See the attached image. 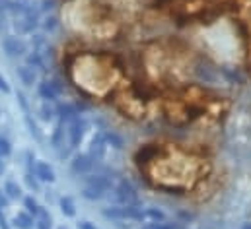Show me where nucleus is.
Segmentation results:
<instances>
[{
    "instance_id": "obj_1",
    "label": "nucleus",
    "mask_w": 251,
    "mask_h": 229,
    "mask_svg": "<svg viewBox=\"0 0 251 229\" xmlns=\"http://www.w3.org/2000/svg\"><path fill=\"white\" fill-rule=\"evenodd\" d=\"M113 188V183H111V177H103V175H96V177H90L88 179V184L84 188V196L90 198V200H100L103 198L109 190Z\"/></svg>"
},
{
    "instance_id": "obj_2",
    "label": "nucleus",
    "mask_w": 251,
    "mask_h": 229,
    "mask_svg": "<svg viewBox=\"0 0 251 229\" xmlns=\"http://www.w3.org/2000/svg\"><path fill=\"white\" fill-rule=\"evenodd\" d=\"M109 198L117 202L119 206H132L136 200V194H134V188L126 181H117L113 188L109 190Z\"/></svg>"
},
{
    "instance_id": "obj_3",
    "label": "nucleus",
    "mask_w": 251,
    "mask_h": 229,
    "mask_svg": "<svg viewBox=\"0 0 251 229\" xmlns=\"http://www.w3.org/2000/svg\"><path fill=\"white\" fill-rule=\"evenodd\" d=\"M86 120H82L80 116H76V118H72V122H70V130H68V134H70V144L72 146H78L80 142H82V138H84V132H86Z\"/></svg>"
},
{
    "instance_id": "obj_4",
    "label": "nucleus",
    "mask_w": 251,
    "mask_h": 229,
    "mask_svg": "<svg viewBox=\"0 0 251 229\" xmlns=\"http://www.w3.org/2000/svg\"><path fill=\"white\" fill-rule=\"evenodd\" d=\"M59 93H61V86H59L57 82H49V80H45L43 84H39V95H41L43 99L53 101V99L59 97Z\"/></svg>"
},
{
    "instance_id": "obj_5",
    "label": "nucleus",
    "mask_w": 251,
    "mask_h": 229,
    "mask_svg": "<svg viewBox=\"0 0 251 229\" xmlns=\"http://www.w3.org/2000/svg\"><path fill=\"white\" fill-rule=\"evenodd\" d=\"M4 51L10 57H22L25 53V45L18 39V37H6L4 39Z\"/></svg>"
},
{
    "instance_id": "obj_6",
    "label": "nucleus",
    "mask_w": 251,
    "mask_h": 229,
    "mask_svg": "<svg viewBox=\"0 0 251 229\" xmlns=\"http://www.w3.org/2000/svg\"><path fill=\"white\" fill-rule=\"evenodd\" d=\"M96 163V158L92 156H78L74 161H72V171L74 173H88Z\"/></svg>"
},
{
    "instance_id": "obj_7",
    "label": "nucleus",
    "mask_w": 251,
    "mask_h": 229,
    "mask_svg": "<svg viewBox=\"0 0 251 229\" xmlns=\"http://www.w3.org/2000/svg\"><path fill=\"white\" fill-rule=\"evenodd\" d=\"M33 171H35V177L41 179V181H47V183H53V181H55V171H53L47 163H43V161L35 163Z\"/></svg>"
},
{
    "instance_id": "obj_8",
    "label": "nucleus",
    "mask_w": 251,
    "mask_h": 229,
    "mask_svg": "<svg viewBox=\"0 0 251 229\" xmlns=\"http://www.w3.org/2000/svg\"><path fill=\"white\" fill-rule=\"evenodd\" d=\"M18 76H20V80H22L25 86H33L35 80H37L35 70L29 68V66H22V68H18Z\"/></svg>"
},
{
    "instance_id": "obj_9",
    "label": "nucleus",
    "mask_w": 251,
    "mask_h": 229,
    "mask_svg": "<svg viewBox=\"0 0 251 229\" xmlns=\"http://www.w3.org/2000/svg\"><path fill=\"white\" fill-rule=\"evenodd\" d=\"M105 142H107L105 136H103V134H98V136L94 138V142H92V152H90V156L96 158V160L101 158V156H103V150H105Z\"/></svg>"
},
{
    "instance_id": "obj_10",
    "label": "nucleus",
    "mask_w": 251,
    "mask_h": 229,
    "mask_svg": "<svg viewBox=\"0 0 251 229\" xmlns=\"http://www.w3.org/2000/svg\"><path fill=\"white\" fill-rule=\"evenodd\" d=\"M59 113H61V120H68V118L72 120L80 114V109L76 105H63V107H59Z\"/></svg>"
},
{
    "instance_id": "obj_11",
    "label": "nucleus",
    "mask_w": 251,
    "mask_h": 229,
    "mask_svg": "<svg viewBox=\"0 0 251 229\" xmlns=\"http://www.w3.org/2000/svg\"><path fill=\"white\" fill-rule=\"evenodd\" d=\"M14 226L20 229H31L33 228V218L27 216V214H18L14 218Z\"/></svg>"
},
{
    "instance_id": "obj_12",
    "label": "nucleus",
    "mask_w": 251,
    "mask_h": 229,
    "mask_svg": "<svg viewBox=\"0 0 251 229\" xmlns=\"http://www.w3.org/2000/svg\"><path fill=\"white\" fill-rule=\"evenodd\" d=\"M144 216H146V220H152V222H156V224L166 220L164 212H160V210H156V208H146V210H144Z\"/></svg>"
},
{
    "instance_id": "obj_13",
    "label": "nucleus",
    "mask_w": 251,
    "mask_h": 229,
    "mask_svg": "<svg viewBox=\"0 0 251 229\" xmlns=\"http://www.w3.org/2000/svg\"><path fill=\"white\" fill-rule=\"evenodd\" d=\"M61 210H63L64 216H74L76 214V208H74V202L70 196H64L61 200Z\"/></svg>"
},
{
    "instance_id": "obj_14",
    "label": "nucleus",
    "mask_w": 251,
    "mask_h": 229,
    "mask_svg": "<svg viewBox=\"0 0 251 229\" xmlns=\"http://www.w3.org/2000/svg\"><path fill=\"white\" fill-rule=\"evenodd\" d=\"M39 220H37V229H51V216L45 210H39Z\"/></svg>"
},
{
    "instance_id": "obj_15",
    "label": "nucleus",
    "mask_w": 251,
    "mask_h": 229,
    "mask_svg": "<svg viewBox=\"0 0 251 229\" xmlns=\"http://www.w3.org/2000/svg\"><path fill=\"white\" fill-rule=\"evenodd\" d=\"M64 120H61L59 124H57V128H55V136H53V146L55 148H61L63 146V134H64Z\"/></svg>"
},
{
    "instance_id": "obj_16",
    "label": "nucleus",
    "mask_w": 251,
    "mask_h": 229,
    "mask_svg": "<svg viewBox=\"0 0 251 229\" xmlns=\"http://www.w3.org/2000/svg\"><path fill=\"white\" fill-rule=\"evenodd\" d=\"M6 194H8L10 198H18L22 192H20V186H18L16 183L10 181V183H6Z\"/></svg>"
},
{
    "instance_id": "obj_17",
    "label": "nucleus",
    "mask_w": 251,
    "mask_h": 229,
    "mask_svg": "<svg viewBox=\"0 0 251 229\" xmlns=\"http://www.w3.org/2000/svg\"><path fill=\"white\" fill-rule=\"evenodd\" d=\"M25 208H27V212H31V214H35V216H37V214H39V210H41L33 198H25Z\"/></svg>"
},
{
    "instance_id": "obj_18",
    "label": "nucleus",
    "mask_w": 251,
    "mask_h": 229,
    "mask_svg": "<svg viewBox=\"0 0 251 229\" xmlns=\"http://www.w3.org/2000/svg\"><path fill=\"white\" fill-rule=\"evenodd\" d=\"M39 113H41V118H45V120H49V118H51V116L55 114V109H53L51 105H47V103H45V105H43V107L39 109Z\"/></svg>"
},
{
    "instance_id": "obj_19",
    "label": "nucleus",
    "mask_w": 251,
    "mask_h": 229,
    "mask_svg": "<svg viewBox=\"0 0 251 229\" xmlns=\"http://www.w3.org/2000/svg\"><path fill=\"white\" fill-rule=\"evenodd\" d=\"M10 152H12V148H10L8 140L6 138H0V156L6 158V156H10Z\"/></svg>"
},
{
    "instance_id": "obj_20",
    "label": "nucleus",
    "mask_w": 251,
    "mask_h": 229,
    "mask_svg": "<svg viewBox=\"0 0 251 229\" xmlns=\"http://www.w3.org/2000/svg\"><path fill=\"white\" fill-rule=\"evenodd\" d=\"M105 140H107L109 144H113L115 148H121V146H123V142H121V138H117L115 134H107V136H105Z\"/></svg>"
},
{
    "instance_id": "obj_21",
    "label": "nucleus",
    "mask_w": 251,
    "mask_h": 229,
    "mask_svg": "<svg viewBox=\"0 0 251 229\" xmlns=\"http://www.w3.org/2000/svg\"><path fill=\"white\" fill-rule=\"evenodd\" d=\"M0 208H2V206H0ZM0 229H10L8 222H6V218H4V214H2V210H0Z\"/></svg>"
},
{
    "instance_id": "obj_22",
    "label": "nucleus",
    "mask_w": 251,
    "mask_h": 229,
    "mask_svg": "<svg viewBox=\"0 0 251 229\" xmlns=\"http://www.w3.org/2000/svg\"><path fill=\"white\" fill-rule=\"evenodd\" d=\"M154 229H179V228L170 226V224H154Z\"/></svg>"
},
{
    "instance_id": "obj_23",
    "label": "nucleus",
    "mask_w": 251,
    "mask_h": 229,
    "mask_svg": "<svg viewBox=\"0 0 251 229\" xmlns=\"http://www.w3.org/2000/svg\"><path fill=\"white\" fill-rule=\"evenodd\" d=\"M0 90H2V92H6V93H8V92H10V86H8V84H6V80H4V78H2V76H0Z\"/></svg>"
},
{
    "instance_id": "obj_24",
    "label": "nucleus",
    "mask_w": 251,
    "mask_h": 229,
    "mask_svg": "<svg viewBox=\"0 0 251 229\" xmlns=\"http://www.w3.org/2000/svg\"><path fill=\"white\" fill-rule=\"evenodd\" d=\"M53 27H55V18H51V20L47 18L45 20V29H53Z\"/></svg>"
},
{
    "instance_id": "obj_25",
    "label": "nucleus",
    "mask_w": 251,
    "mask_h": 229,
    "mask_svg": "<svg viewBox=\"0 0 251 229\" xmlns=\"http://www.w3.org/2000/svg\"><path fill=\"white\" fill-rule=\"evenodd\" d=\"M78 228H80V229H98V228H94V226H92L90 222H82V224H80Z\"/></svg>"
},
{
    "instance_id": "obj_26",
    "label": "nucleus",
    "mask_w": 251,
    "mask_h": 229,
    "mask_svg": "<svg viewBox=\"0 0 251 229\" xmlns=\"http://www.w3.org/2000/svg\"><path fill=\"white\" fill-rule=\"evenodd\" d=\"M27 184H29V186H31V188H37V183H35V181H33V179H31V175H29V177H27Z\"/></svg>"
},
{
    "instance_id": "obj_27",
    "label": "nucleus",
    "mask_w": 251,
    "mask_h": 229,
    "mask_svg": "<svg viewBox=\"0 0 251 229\" xmlns=\"http://www.w3.org/2000/svg\"><path fill=\"white\" fill-rule=\"evenodd\" d=\"M2 173H4V163H2V156H0V177H2Z\"/></svg>"
},
{
    "instance_id": "obj_28",
    "label": "nucleus",
    "mask_w": 251,
    "mask_h": 229,
    "mask_svg": "<svg viewBox=\"0 0 251 229\" xmlns=\"http://www.w3.org/2000/svg\"><path fill=\"white\" fill-rule=\"evenodd\" d=\"M242 229H251V224H246V226H244Z\"/></svg>"
},
{
    "instance_id": "obj_29",
    "label": "nucleus",
    "mask_w": 251,
    "mask_h": 229,
    "mask_svg": "<svg viewBox=\"0 0 251 229\" xmlns=\"http://www.w3.org/2000/svg\"><path fill=\"white\" fill-rule=\"evenodd\" d=\"M142 229H154V224H152V226H146V228H142Z\"/></svg>"
}]
</instances>
